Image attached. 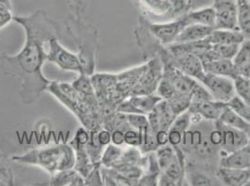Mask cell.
Wrapping results in <instances>:
<instances>
[{
  "label": "cell",
  "mask_w": 250,
  "mask_h": 186,
  "mask_svg": "<svg viewBox=\"0 0 250 186\" xmlns=\"http://www.w3.org/2000/svg\"><path fill=\"white\" fill-rule=\"evenodd\" d=\"M247 38L242 32L228 29H214L207 38L211 45L216 44H242Z\"/></svg>",
  "instance_id": "obj_19"
},
{
  "label": "cell",
  "mask_w": 250,
  "mask_h": 186,
  "mask_svg": "<svg viewBox=\"0 0 250 186\" xmlns=\"http://www.w3.org/2000/svg\"><path fill=\"white\" fill-rule=\"evenodd\" d=\"M91 138V132L88 129L85 127H80L74 136L72 142L70 143L71 145H79V146H85L89 143Z\"/></svg>",
  "instance_id": "obj_37"
},
{
  "label": "cell",
  "mask_w": 250,
  "mask_h": 186,
  "mask_svg": "<svg viewBox=\"0 0 250 186\" xmlns=\"http://www.w3.org/2000/svg\"><path fill=\"white\" fill-rule=\"evenodd\" d=\"M125 145L138 148L142 144V132L133 128L125 131Z\"/></svg>",
  "instance_id": "obj_34"
},
{
  "label": "cell",
  "mask_w": 250,
  "mask_h": 186,
  "mask_svg": "<svg viewBox=\"0 0 250 186\" xmlns=\"http://www.w3.org/2000/svg\"><path fill=\"white\" fill-rule=\"evenodd\" d=\"M227 107V104L215 100H207L192 102L188 110L190 114L197 115L200 118H204L209 121H217Z\"/></svg>",
  "instance_id": "obj_13"
},
{
  "label": "cell",
  "mask_w": 250,
  "mask_h": 186,
  "mask_svg": "<svg viewBox=\"0 0 250 186\" xmlns=\"http://www.w3.org/2000/svg\"><path fill=\"white\" fill-rule=\"evenodd\" d=\"M12 14L11 10H9L4 4L0 2V28L4 27L10 21H12Z\"/></svg>",
  "instance_id": "obj_38"
},
{
  "label": "cell",
  "mask_w": 250,
  "mask_h": 186,
  "mask_svg": "<svg viewBox=\"0 0 250 186\" xmlns=\"http://www.w3.org/2000/svg\"><path fill=\"white\" fill-rule=\"evenodd\" d=\"M128 101L134 107L136 114H147L150 113L162 99L153 94H141V95H132L128 98Z\"/></svg>",
  "instance_id": "obj_18"
},
{
  "label": "cell",
  "mask_w": 250,
  "mask_h": 186,
  "mask_svg": "<svg viewBox=\"0 0 250 186\" xmlns=\"http://www.w3.org/2000/svg\"><path fill=\"white\" fill-rule=\"evenodd\" d=\"M233 81L236 95L246 104H250V79L243 75H237Z\"/></svg>",
  "instance_id": "obj_29"
},
{
  "label": "cell",
  "mask_w": 250,
  "mask_h": 186,
  "mask_svg": "<svg viewBox=\"0 0 250 186\" xmlns=\"http://www.w3.org/2000/svg\"><path fill=\"white\" fill-rule=\"evenodd\" d=\"M146 116L149 128L154 132H157L162 130H169L173 121L177 117V114L174 113L167 101L162 100L150 113L146 114Z\"/></svg>",
  "instance_id": "obj_11"
},
{
  "label": "cell",
  "mask_w": 250,
  "mask_h": 186,
  "mask_svg": "<svg viewBox=\"0 0 250 186\" xmlns=\"http://www.w3.org/2000/svg\"><path fill=\"white\" fill-rule=\"evenodd\" d=\"M128 124L131 128L137 130L139 131L145 130L149 126L146 114H126Z\"/></svg>",
  "instance_id": "obj_32"
},
{
  "label": "cell",
  "mask_w": 250,
  "mask_h": 186,
  "mask_svg": "<svg viewBox=\"0 0 250 186\" xmlns=\"http://www.w3.org/2000/svg\"><path fill=\"white\" fill-rule=\"evenodd\" d=\"M0 182L5 186L14 185V175L8 157L0 151Z\"/></svg>",
  "instance_id": "obj_28"
},
{
  "label": "cell",
  "mask_w": 250,
  "mask_h": 186,
  "mask_svg": "<svg viewBox=\"0 0 250 186\" xmlns=\"http://www.w3.org/2000/svg\"><path fill=\"white\" fill-rule=\"evenodd\" d=\"M213 7L216 11L215 29H238L235 0H215Z\"/></svg>",
  "instance_id": "obj_8"
},
{
  "label": "cell",
  "mask_w": 250,
  "mask_h": 186,
  "mask_svg": "<svg viewBox=\"0 0 250 186\" xmlns=\"http://www.w3.org/2000/svg\"><path fill=\"white\" fill-rule=\"evenodd\" d=\"M68 35L75 42L79 52L83 74L92 75L95 72V59L98 50L96 28L83 20L82 14L72 13L65 21Z\"/></svg>",
  "instance_id": "obj_3"
},
{
  "label": "cell",
  "mask_w": 250,
  "mask_h": 186,
  "mask_svg": "<svg viewBox=\"0 0 250 186\" xmlns=\"http://www.w3.org/2000/svg\"><path fill=\"white\" fill-rule=\"evenodd\" d=\"M49 186H85V180L75 168H70L52 174Z\"/></svg>",
  "instance_id": "obj_20"
},
{
  "label": "cell",
  "mask_w": 250,
  "mask_h": 186,
  "mask_svg": "<svg viewBox=\"0 0 250 186\" xmlns=\"http://www.w3.org/2000/svg\"><path fill=\"white\" fill-rule=\"evenodd\" d=\"M208 139L210 144L213 146H221L223 136H222V132L219 128H217L216 130H213L209 133Z\"/></svg>",
  "instance_id": "obj_41"
},
{
  "label": "cell",
  "mask_w": 250,
  "mask_h": 186,
  "mask_svg": "<svg viewBox=\"0 0 250 186\" xmlns=\"http://www.w3.org/2000/svg\"><path fill=\"white\" fill-rule=\"evenodd\" d=\"M227 105L236 114H239L241 117L250 123V104H246L237 95H235Z\"/></svg>",
  "instance_id": "obj_30"
},
{
  "label": "cell",
  "mask_w": 250,
  "mask_h": 186,
  "mask_svg": "<svg viewBox=\"0 0 250 186\" xmlns=\"http://www.w3.org/2000/svg\"><path fill=\"white\" fill-rule=\"evenodd\" d=\"M216 127L222 132L223 140L221 147L225 153H232L250 144V137L246 131L223 124L219 120L216 121Z\"/></svg>",
  "instance_id": "obj_10"
},
{
  "label": "cell",
  "mask_w": 250,
  "mask_h": 186,
  "mask_svg": "<svg viewBox=\"0 0 250 186\" xmlns=\"http://www.w3.org/2000/svg\"><path fill=\"white\" fill-rule=\"evenodd\" d=\"M142 2L154 14L174 18L187 11L190 0H142Z\"/></svg>",
  "instance_id": "obj_9"
},
{
  "label": "cell",
  "mask_w": 250,
  "mask_h": 186,
  "mask_svg": "<svg viewBox=\"0 0 250 186\" xmlns=\"http://www.w3.org/2000/svg\"><path fill=\"white\" fill-rule=\"evenodd\" d=\"M237 75L246 76L250 69V40L246 39L240 45L239 50L232 59Z\"/></svg>",
  "instance_id": "obj_21"
},
{
  "label": "cell",
  "mask_w": 250,
  "mask_h": 186,
  "mask_svg": "<svg viewBox=\"0 0 250 186\" xmlns=\"http://www.w3.org/2000/svg\"><path fill=\"white\" fill-rule=\"evenodd\" d=\"M141 19L145 22L146 29L150 33V35H152L158 41L165 46H170L174 44L177 40V37L180 34V32L182 31L188 24H189L186 18V15L178 20L163 23H151L144 20L143 18Z\"/></svg>",
  "instance_id": "obj_6"
},
{
  "label": "cell",
  "mask_w": 250,
  "mask_h": 186,
  "mask_svg": "<svg viewBox=\"0 0 250 186\" xmlns=\"http://www.w3.org/2000/svg\"><path fill=\"white\" fill-rule=\"evenodd\" d=\"M157 95L164 101H168L171 99L177 92L172 86V84L169 82L166 78H162L160 83L158 84L156 89Z\"/></svg>",
  "instance_id": "obj_33"
},
{
  "label": "cell",
  "mask_w": 250,
  "mask_h": 186,
  "mask_svg": "<svg viewBox=\"0 0 250 186\" xmlns=\"http://www.w3.org/2000/svg\"><path fill=\"white\" fill-rule=\"evenodd\" d=\"M185 15L189 23H198L215 29L216 11L214 7L203 8L197 11H190Z\"/></svg>",
  "instance_id": "obj_22"
},
{
  "label": "cell",
  "mask_w": 250,
  "mask_h": 186,
  "mask_svg": "<svg viewBox=\"0 0 250 186\" xmlns=\"http://www.w3.org/2000/svg\"><path fill=\"white\" fill-rule=\"evenodd\" d=\"M207 100H213L208 90L201 82H197L191 93V103L192 102H200V101H207Z\"/></svg>",
  "instance_id": "obj_36"
},
{
  "label": "cell",
  "mask_w": 250,
  "mask_h": 186,
  "mask_svg": "<svg viewBox=\"0 0 250 186\" xmlns=\"http://www.w3.org/2000/svg\"><path fill=\"white\" fill-rule=\"evenodd\" d=\"M11 160L18 164L40 167L52 175L74 168L76 154L70 144H60L33 149L23 155L12 156Z\"/></svg>",
  "instance_id": "obj_2"
},
{
  "label": "cell",
  "mask_w": 250,
  "mask_h": 186,
  "mask_svg": "<svg viewBox=\"0 0 250 186\" xmlns=\"http://www.w3.org/2000/svg\"><path fill=\"white\" fill-rule=\"evenodd\" d=\"M199 82L202 83L211 94L213 100L228 104L236 95L234 81L227 76L205 73Z\"/></svg>",
  "instance_id": "obj_5"
},
{
  "label": "cell",
  "mask_w": 250,
  "mask_h": 186,
  "mask_svg": "<svg viewBox=\"0 0 250 186\" xmlns=\"http://www.w3.org/2000/svg\"><path fill=\"white\" fill-rule=\"evenodd\" d=\"M111 144L117 146H124L125 145V131L121 130L111 131Z\"/></svg>",
  "instance_id": "obj_42"
},
{
  "label": "cell",
  "mask_w": 250,
  "mask_h": 186,
  "mask_svg": "<svg viewBox=\"0 0 250 186\" xmlns=\"http://www.w3.org/2000/svg\"><path fill=\"white\" fill-rule=\"evenodd\" d=\"M219 120L223 124L246 131L247 133H249V130H250V123L245 120L243 117H241L239 114H236L229 107H227L224 110Z\"/></svg>",
  "instance_id": "obj_24"
},
{
  "label": "cell",
  "mask_w": 250,
  "mask_h": 186,
  "mask_svg": "<svg viewBox=\"0 0 250 186\" xmlns=\"http://www.w3.org/2000/svg\"><path fill=\"white\" fill-rule=\"evenodd\" d=\"M72 6V12L76 14H83L85 7H84L83 0H69Z\"/></svg>",
  "instance_id": "obj_45"
},
{
  "label": "cell",
  "mask_w": 250,
  "mask_h": 186,
  "mask_svg": "<svg viewBox=\"0 0 250 186\" xmlns=\"http://www.w3.org/2000/svg\"><path fill=\"white\" fill-rule=\"evenodd\" d=\"M75 90L80 93L82 96H94V85L91 79V75L80 74L79 77L72 83Z\"/></svg>",
  "instance_id": "obj_26"
},
{
  "label": "cell",
  "mask_w": 250,
  "mask_h": 186,
  "mask_svg": "<svg viewBox=\"0 0 250 186\" xmlns=\"http://www.w3.org/2000/svg\"><path fill=\"white\" fill-rule=\"evenodd\" d=\"M123 153L124 149L122 148V146H117L112 144L105 146L104 153L102 154L101 157V164L104 167L113 168L120 161Z\"/></svg>",
  "instance_id": "obj_25"
},
{
  "label": "cell",
  "mask_w": 250,
  "mask_h": 186,
  "mask_svg": "<svg viewBox=\"0 0 250 186\" xmlns=\"http://www.w3.org/2000/svg\"><path fill=\"white\" fill-rule=\"evenodd\" d=\"M0 186H4V185H3L1 182H0Z\"/></svg>",
  "instance_id": "obj_47"
},
{
  "label": "cell",
  "mask_w": 250,
  "mask_h": 186,
  "mask_svg": "<svg viewBox=\"0 0 250 186\" xmlns=\"http://www.w3.org/2000/svg\"><path fill=\"white\" fill-rule=\"evenodd\" d=\"M163 77L172 84L177 93L189 95L190 97L193 88L198 82V80L185 74L171 63L166 64L164 68Z\"/></svg>",
  "instance_id": "obj_12"
},
{
  "label": "cell",
  "mask_w": 250,
  "mask_h": 186,
  "mask_svg": "<svg viewBox=\"0 0 250 186\" xmlns=\"http://www.w3.org/2000/svg\"><path fill=\"white\" fill-rule=\"evenodd\" d=\"M141 1H142V0H141Z\"/></svg>",
  "instance_id": "obj_48"
},
{
  "label": "cell",
  "mask_w": 250,
  "mask_h": 186,
  "mask_svg": "<svg viewBox=\"0 0 250 186\" xmlns=\"http://www.w3.org/2000/svg\"><path fill=\"white\" fill-rule=\"evenodd\" d=\"M214 31V28L198 23H189L180 32L174 44H188L201 41L208 38Z\"/></svg>",
  "instance_id": "obj_14"
},
{
  "label": "cell",
  "mask_w": 250,
  "mask_h": 186,
  "mask_svg": "<svg viewBox=\"0 0 250 186\" xmlns=\"http://www.w3.org/2000/svg\"><path fill=\"white\" fill-rule=\"evenodd\" d=\"M12 21L23 28L25 40L18 53H0V69L5 74L20 80L21 102L29 105L37 102L52 82L43 74V65L48 61L46 46L52 38H60L61 27L58 21L42 10L27 16H13Z\"/></svg>",
  "instance_id": "obj_1"
},
{
  "label": "cell",
  "mask_w": 250,
  "mask_h": 186,
  "mask_svg": "<svg viewBox=\"0 0 250 186\" xmlns=\"http://www.w3.org/2000/svg\"><path fill=\"white\" fill-rule=\"evenodd\" d=\"M224 155L220 160V167L227 168H250V142L249 145L237 151Z\"/></svg>",
  "instance_id": "obj_15"
},
{
  "label": "cell",
  "mask_w": 250,
  "mask_h": 186,
  "mask_svg": "<svg viewBox=\"0 0 250 186\" xmlns=\"http://www.w3.org/2000/svg\"><path fill=\"white\" fill-rule=\"evenodd\" d=\"M59 38H52L49 41L47 52L48 62L57 65L62 71L83 74L82 62L78 53H73L66 50L59 43Z\"/></svg>",
  "instance_id": "obj_4"
},
{
  "label": "cell",
  "mask_w": 250,
  "mask_h": 186,
  "mask_svg": "<svg viewBox=\"0 0 250 186\" xmlns=\"http://www.w3.org/2000/svg\"><path fill=\"white\" fill-rule=\"evenodd\" d=\"M240 45L241 44H216L211 46L218 53L219 58L232 60L239 50Z\"/></svg>",
  "instance_id": "obj_31"
},
{
  "label": "cell",
  "mask_w": 250,
  "mask_h": 186,
  "mask_svg": "<svg viewBox=\"0 0 250 186\" xmlns=\"http://www.w3.org/2000/svg\"><path fill=\"white\" fill-rule=\"evenodd\" d=\"M246 77H248L249 79H250V69L249 70V72H248V74H246Z\"/></svg>",
  "instance_id": "obj_46"
},
{
  "label": "cell",
  "mask_w": 250,
  "mask_h": 186,
  "mask_svg": "<svg viewBox=\"0 0 250 186\" xmlns=\"http://www.w3.org/2000/svg\"><path fill=\"white\" fill-rule=\"evenodd\" d=\"M155 155H156L157 161L161 168V171H163L168 164L176 157L177 151L173 146L170 145H164V146H160L157 149Z\"/></svg>",
  "instance_id": "obj_27"
},
{
  "label": "cell",
  "mask_w": 250,
  "mask_h": 186,
  "mask_svg": "<svg viewBox=\"0 0 250 186\" xmlns=\"http://www.w3.org/2000/svg\"><path fill=\"white\" fill-rule=\"evenodd\" d=\"M155 140H156L157 145L160 146L169 145V136H168V130H158L155 132Z\"/></svg>",
  "instance_id": "obj_43"
},
{
  "label": "cell",
  "mask_w": 250,
  "mask_h": 186,
  "mask_svg": "<svg viewBox=\"0 0 250 186\" xmlns=\"http://www.w3.org/2000/svg\"><path fill=\"white\" fill-rule=\"evenodd\" d=\"M219 177L228 186H244L250 182V168L220 167Z\"/></svg>",
  "instance_id": "obj_17"
},
{
  "label": "cell",
  "mask_w": 250,
  "mask_h": 186,
  "mask_svg": "<svg viewBox=\"0 0 250 186\" xmlns=\"http://www.w3.org/2000/svg\"><path fill=\"white\" fill-rule=\"evenodd\" d=\"M160 174L147 173L142 175L138 180V186H158V179Z\"/></svg>",
  "instance_id": "obj_40"
},
{
  "label": "cell",
  "mask_w": 250,
  "mask_h": 186,
  "mask_svg": "<svg viewBox=\"0 0 250 186\" xmlns=\"http://www.w3.org/2000/svg\"><path fill=\"white\" fill-rule=\"evenodd\" d=\"M97 140L99 142V144L102 146H107L111 144V131H109L108 130L101 128L97 130Z\"/></svg>",
  "instance_id": "obj_39"
},
{
  "label": "cell",
  "mask_w": 250,
  "mask_h": 186,
  "mask_svg": "<svg viewBox=\"0 0 250 186\" xmlns=\"http://www.w3.org/2000/svg\"><path fill=\"white\" fill-rule=\"evenodd\" d=\"M212 182L209 180L208 177H206L203 174H196L191 179L192 186H211Z\"/></svg>",
  "instance_id": "obj_44"
},
{
  "label": "cell",
  "mask_w": 250,
  "mask_h": 186,
  "mask_svg": "<svg viewBox=\"0 0 250 186\" xmlns=\"http://www.w3.org/2000/svg\"><path fill=\"white\" fill-rule=\"evenodd\" d=\"M170 46L171 52L174 57V61L170 63L185 74L200 81L205 74V71L203 68L202 61L200 60L198 56L193 52L180 51L172 45Z\"/></svg>",
  "instance_id": "obj_7"
},
{
  "label": "cell",
  "mask_w": 250,
  "mask_h": 186,
  "mask_svg": "<svg viewBox=\"0 0 250 186\" xmlns=\"http://www.w3.org/2000/svg\"><path fill=\"white\" fill-rule=\"evenodd\" d=\"M237 7V28L246 38H250V0H235Z\"/></svg>",
  "instance_id": "obj_23"
},
{
  "label": "cell",
  "mask_w": 250,
  "mask_h": 186,
  "mask_svg": "<svg viewBox=\"0 0 250 186\" xmlns=\"http://www.w3.org/2000/svg\"><path fill=\"white\" fill-rule=\"evenodd\" d=\"M204 71L207 74H212L217 75L227 76L234 79L237 76L232 60L219 58L209 62H202Z\"/></svg>",
  "instance_id": "obj_16"
},
{
  "label": "cell",
  "mask_w": 250,
  "mask_h": 186,
  "mask_svg": "<svg viewBox=\"0 0 250 186\" xmlns=\"http://www.w3.org/2000/svg\"><path fill=\"white\" fill-rule=\"evenodd\" d=\"M101 167L102 164L95 166L92 171L84 178L85 186H104Z\"/></svg>",
  "instance_id": "obj_35"
}]
</instances>
